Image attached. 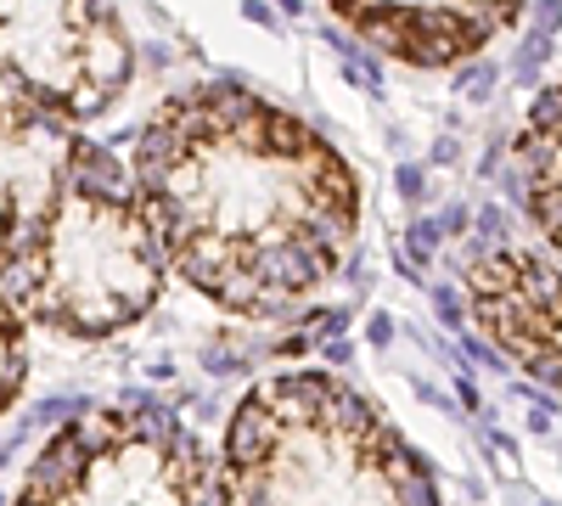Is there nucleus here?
Masks as SVG:
<instances>
[{
  "instance_id": "1",
  "label": "nucleus",
  "mask_w": 562,
  "mask_h": 506,
  "mask_svg": "<svg viewBox=\"0 0 562 506\" xmlns=\"http://www.w3.org/2000/svg\"><path fill=\"white\" fill-rule=\"evenodd\" d=\"M169 276L225 315L310 304L360 237V180L326 135L237 79L153 108L130 153Z\"/></svg>"
},
{
  "instance_id": "2",
  "label": "nucleus",
  "mask_w": 562,
  "mask_h": 506,
  "mask_svg": "<svg viewBox=\"0 0 562 506\" xmlns=\"http://www.w3.org/2000/svg\"><path fill=\"white\" fill-rule=\"evenodd\" d=\"M169 259L135 175L57 108L0 79V299L23 327L113 338L147 321Z\"/></svg>"
},
{
  "instance_id": "3",
  "label": "nucleus",
  "mask_w": 562,
  "mask_h": 506,
  "mask_svg": "<svg viewBox=\"0 0 562 506\" xmlns=\"http://www.w3.org/2000/svg\"><path fill=\"white\" fill-rule=\"evenodd\" d=\"M237 506H439L434 468L338 372H276L225 423Z\"/></svg>"
},
{
  "instance_id": "4",
  "label": "nucleus",
  "mask_w": 562,
  "mask_h": 506,
  "mask_svg": "<svg viewBox=\"0 0 562 506\" xmlns=\"http://www.w3.org/2000/svg\"><path fill=\"white\" fill-rule=\"evenodd\" d=\"M12 506H237L225 462L158 400L68 417L29 462Z\"/></svg>"
},
{
  "instance_id": "5",
  "label": "nucleus",
  "mask_w": 562,
  "mask_h": 506,
  "mask_svg": "<svg viewBox=\"0 0 562 506\" xmlns=\"http://www.w3.org/2000/svg\"><path fill=\"white\" fill-rule=\"evenodd\" d=\"M135 74V45L113 0H0V79L85 124Z\"/></svg>"
},
{
  "instance_id": "6",
  "label": "nucleus",
  "mask_w": 562,
  "mask_h": 506,
  "mask_svg": "<svg viewBox=\"0 0 562 506\" xmlns=\"http://www.w3.org/2000/svg\"><path fill=\"white\" fill-rule=\"evenodd\" d=\"M461 293L473 327L562 400V265L529 248H490L467 259Z\"/></svg>"
},
{
  "instance_id": "7",
  "label": "nucleus",
  "mask_w": 562,
  "mask_h": 506,
  "mask_svg": "<svg viewBox=\"0 0 562 506\" xmlns=\"http://www.w3.org/2000/svg\"><path fill=\"white\" fill-rule=\"evenodd\" d=\"M371 52L411 68H456L524 18L529 0H326Z\"/></svg>"
},
{
  "instance_id": "8",
  "label": "nucleus",
  "mask_w": 562,
  "mask_h": 506,
  "mask_svg": "<svg viewBox=\"0 0 562 506\" xmlns=\"http://www.w3.org/2000/svg\"><path fill=\"white\" fill-rule=\"evenodd\" d=\"M518 187H524V214L546 254L562 265V74L540 90L518 130Z\"/></svg>"
},
{
  "instance_id": "9",
  "label": "nucleus",
  "mask_w": 562,
  "mask_h": 506,
  "mask_svg": "<svg viewBox=\"0 0 562 506\" xmlns=\"http://www.w3.org/2000/svg\"><path fill=\"white\" fill-rule=\"evenodd\" d=\"M29 383V338H23V315L0 299V417L18 405Z\"/></svg>"
}]
</instances>
